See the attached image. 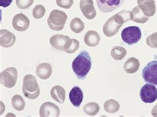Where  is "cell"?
<instances>
[{"label": "cell", "mask_w": 157, "mask_h": 117, "mask_svg": "<svg viewBox=\"0 0 157 117\" xmlns=\"http://www.w3.org/2000/svg\"><path fill=\"white\" fill-rule=\"evenodd\" d=\"M12 25L16 31L23 32L26 31L29 27L30 21L26 15L23 13H18L13 18Z\"/></svg>", "instance_id": "11"}, {"label": "cell", "mask_w": 157, "mask_h": 117, "mask_svg": "<svg viewBox=\"0 0 157 117\" xmlns=\"http://www.w3.org/2000/svg\"><path fill=\"white\" fill-rule=\"evenodd\" d=\"M120 108V104L115 100L109 99L104 103V109L108 113H115Z\"/></svg>", "instance_id": "22"}, {"label": "cell", "mask_w": 157, "mask_h": 117, "mask_svg": "<svg viewBox=\"0 0 157 117\" xmlns=\"http://www.w3.org/2000/svg\"><path fill=\"white\" fill-rule=\"evenodd\" d=\"M144 81L157 86V60L149 62L143 70Z\"/></svg>", "instance_id": "6"}, {"label": "cell", "mask_w": 157, "mask_h": 117, "mask_svg": "<svg viewBox=\"0 0 157 117\" xmlns=\"http://www.w3.org/2000/svg\"><path fill=\"white\" fill-rule=\"evenodd\" d=\"M51 97L54 100L60 104L64 103L66 99V91L63 87L56 85L51 91Z\"/></svg>", "instance_id": "20"}, {"label": "cell", "mask_w": 157, "mask_h": 117, "mask_svg": "<svg viewBox=\"0 0 157 117\" xmlns=\"http://www.w3.org/2000/svg\"><path fill=\"white\" fill-rule=\"evenodd\" d=\"M80 7L82 14L88 19H93L96 16V10L93 0H81Z\"/></svg>", "instance_id": "12"}, {"label": "cell", "mask_w": 157, "mask_h": 117, "mask_svg": "<svg viewBox=\"0 0 157 117\" xmlns=\"http://www.w3.org/2000/svg\"><path fill=\"white\" fill-rule=\"evenodd\" d=\"M122 26V25L119 24L117 21L114 16H112L107 19L106 23L104 24L103 27V32L107 37H111L117 34Z\"/></svg>", "instance_id": "10"}, {"label": "cell", "mask_w": 157, "mask_h": 117, "mask_svg": "<svg viewBox=\"0 0 157 117\" xmlns=\"http://www.w3.org/2000/svg\"><path fill=\"white\" fill-rule=\"evenodd\" d=\"M52 72L51 66L48 63H42L37 66L36 74L41 79H47L51 77Z\"/></svg>", "instance_id": "18"}, {"label": "cell", "mask_w": 157, "mask_h": 117, "mask_svg": "<svg viewBox=\"0 0 157 117\" xmlns=\"http://www.w3.org/2000/svg\"><path fill=\"white\" fill-rule=\"evenodd\" d=\"M34 2V0H16V5L21 9H28Z\"/></svg>", "instance_id": "30"}, {"label": "cell", "mask_w": 157, "mask_h": 117, "mask_svg": "<svg viewBox=\"0 0 157 117\" xmlns=\"http://www.w3.org/2000/svg\"><path fill=\"white\" fill-rule=\"evenodd\" d=\"M151 114L153 116H157V104H156V105L152 108Z\"/></svg>", "instance_id": "34"}, {"label": "cell", "mask_w": 157, "mask_h": 117, "mask_svg": "<svg viewBox=\"0 0 157 117\" xmlns=\"http://www.w3.org/2000/svg\"><path fill=\"white\" fill-rule=\"evenodd\" d=\"M68 16L64 12L54 9L51 12L47 19L48 25L51 29L55 31H60L64 27Z\"/></svg>", "instance_id": "3"}, {"label": "cell", "mask_w": 157, "mask_h": 117, "mask_svg": "<svg viewBox=\"0 0 157 117\" xmlns=\"http://www.w3.org/2000/svg\"><path fill=\"white\" fill-rule=\"evenodd\" d=\"M11 104L15 109L18 111H23L25 107V102L21 96L19 95H15L12 97Z\"/></svg>", "instance_id": "25"}, {"label": "cell", "mask_w": 157, "mask_h": 117, "mask_svg": "<svg viewBox=\"0 0 157 117\" xmlns=\"http://www.w3.org/2000/svg\"><path fill=\"white\" fill-rule=\"evenodd\" d=\"M80 47L79 41L76 39H72L71 44H70L69 48L65 52L68 54H72L75 52Z\"/></svg>", "instance_id": "31"}, {"label": "cell", "mask_w": 157, "mask_h": 117, "mask_svg": "<svg viewBox=\"0 0 157 117\" xmlns=\"http://www.w3.org/2000/svg\"><path fill=\"white\" fill-rule=\"evenodd\" d=\"M140 67V62L138 59L135 58H130L124 64V70L127 74H132L137 72Z\"/></svg>", "instance_id": "21"}, {"label": "cell", "mask_w": 157, "mask_h": 117, "mask_svg": "<svg viewBox=\"0 0 157 117\" xmlns=\"http://www.w3.org/2000/svg\"><path fill=\"white\" fill-rule=\"evenodd\" d=\"M138 6L143 13L148 17L153 16L156 13L155 0H137Z\"/></svg>", "instance_id": "14"}, {"label": "cell", "mask_w": 157, "mask_h": 117, "mask_svg": "<svg viewBox=\"0 0 157 117\" xmlns=\"http://www.w3.org/2000/svg\"><path fill=\"white\" fill-rule=\"evenodd\" d=\"M13 0H0V6L3 7H7L11 5Z\"/></svg>", "instance_id": "33"}, {"label": "cell", "mask_w": 157, "mask_h": 117, "mask_svg": "<svg viewBox=\"0 0 157 117\" xmlns=\"http://www.w3.org/2000/svg\"><path fill=\"white\" fill-rule=\"evenodd\" d=\"M39 115L40 116H59L60 108L52 103H44L40 108Z\"/></svg>", "instance_id": "13"}, {"label": "cell", "mask_w": 157, "mask_h": 117, "mask_svg": "<svg viewBox=\"0 0 157 117\" xmlns=\"http://www.w3.org/2000/svg\"><path fill=\"white\" fill-rule=\"evenodd\" d=\"M23 93L25 96L29 99H35L40 95V88L35 77L28 74L23 78Z\"/></svg>", "instance_id": "2"}, {"label": "cell", "mask_w": 157, "mask_h": 117, "mask_svg": "<svg viewBox=\"0 0 157 117\" xmlns=\"http://www.w3.org/2000/svg\"><path fill=\"white\" fill-rule=\"evenodd\" d=\"M125 0H96L97 5L103 13H110L121 7Z\"/></svg>", "instance_id": "9"}, {"label": "cell", "mask_w": 157, "mask_h": 117, "mask_svg": "<svg viewBox=\"0 0 157 117\" xmlns=\"http://www.w3.org/2000/svg\"><path fill=\"white\" fill-rule=\"evenodd\" d=\"M130 15L131 20L137 23H145L149 19V17L144 14L139 6H136L133 8L131 12Z\"/></svg>", "instance_id": "17"}, {"label": "cell", "mask_w": 157, "mask_h": 117, "mask_svg": "<svg viewBox=\"0 0 157 117\" xmlns=\"http://www.w3.org/2000/svg\"><path fill=\"white\" fill-rule=\"evenodd\" d=\"M84 111L89 116L96 115L100 111V106L96 103H89L84 107Z\"/></svg>", "instance_id": "26"}, {"label": "cell", "mask_w": 157, "mask_h": 117, "mask_svg": "<svg viewBox=\"0 0 157 117\" xmlns=\"http://www.w3.org/2000/svg\"><path fill=\"white\" fill-rule=\"evenodd\" d=\"M45 12H46V10L43 5H37L33 10V16L35 19H39L44 16Z\"/></svg>", "instance_id": "28"}, {"label": "cell", "mask_w": 157, "mask_h": 117, "mask_svg": "<svg viewBox=\"0 0 157 117\" xmlns=\"http://www.w3.org/2000/svg\"><path fill=\"white\" fill-rule=\"evenodd\" d=\"M69 99L74 107H80L84 99L83 91L79 87H74L70 91Z\"/></svg>", "instance_id": "16"}, {"label": "cell", "mask_w": 157, "mask_h": 117, "mask_svg": "<svg viewBox=\"0 0 157 117\" xmlns=\"http://www.w3.org/2000/svg\"><path fill=\"white\" fill-rule=\"evenodd\" d=\"M71 40L68 36L58 34L50 39V44L54 48L66 51L71 44Z\"/></svg>", "instance_id": "8"}, {"label": "cell", "mask_w": 157, "mask_h": 117, "mask_svg": "<svg viewBox=\"0 0 157 117\" xmlns=\"http://www.w3.org/2000/svg\"><path fill=\"white\" fill-rule=\"evenodd\" d=\"M57 6L64 8V9H70L74 3V0H56Z\"/></svg>", "instance_id": "32"}, {"label": "cell", "mask_w": 157, "mask_h": 117, "mask_svg": "<svg viewBox=\"0 0 157 117\" xmlns=\"http://www.w3.org/2000/svg\"><path fill=\"white\" fill-rule=\"evenodd\" d=\"M16 40L14 34L6 29L0 31V44L3 48H10L13 46Z\"/></svg>", "instance_id": "15"}, {"label": "cell", "mask_w": 157, "mask_h": 117, "mask_svg": "<svg viewBox=\"0 0 157 117\" xmlns=\"http://www.w3.org/2000/svg\"><path fill=\"white\" fill-rule=\"evenodd\" d=\"M140 97L141 101L145 103H154L157 99V89L152 84L147 83L140 89Z\"/></svg>", "instance_id": "7"}, {"label": "cell", "mask_w": 157, "mask_h": 117, "mask_svg": "<svg viewBox=\"0 0 157 117\" xmlns=\"http://www.w3.org/2000/svg\"><path fill=\"white\" fill-rule=\"evenodd\" d=\"M127 54V51L122 47H115L111 51V56L115 60H123Z\"/></svg>", "instance_id": "23"}, {"label": "cell", "mask_w": 157, "mask_h": 117, "mask_svg": "<svg viewBox=\"0 0 157 117\" xmlns=\"http://www.w3.org/2000/svg\"><path fill=\"white\" fill-rule=\"evenodd\" d=\"M146 43L148 47L152 48H157V32L148 36Z\"/></svg>", "instance_id": "29"}, {"label": "cell", "mask_w": 157, "mask_h": 117, "mask_svg": "<svg viewBox=\"0 0 157 117\" xmlns=\"http://www.w3.org/2000/svg\"><path fill=\"white\" fill-rule=\"evenodd\" d=\"M72 67L76 77L84 79L92 67V58L89 53L86 51L81 52L72 62Z\"/></svg>", "instance_id": "1"}, {"label": "cell", "mask_w": 157, "mask_h": 117, "mask_svg": "<svg viewBox=\"0 0 157 117\" xmlns=\"http://www.w3.org/2000/svg\"><path fill=\"white\" fill-rule=\"evenodd\" d=\"M18 73L16 68L10 67L4 70L0 74V81L7 88H12L17 83Z\"/></svg>", "instance_id": "5"}, {"label": "cell", "mask_w": 157, "mask_h": 117, "mask_svg": "<svg viewBox=\"0 0 157 117\" xmlns=\"http://www.w3.org/2000/svg\"><path fill=\"white\" fill-rule=\"evenodd\" d=\"M70 27L72 32L75 33H80L84 29V23L80 18L76 17L71 21Z\"/></svg>", "instance_id": "24"}, {"label": "cell", "mask_w": 157, "mask_h": 117, "mask_svg": "<svg viewBox=\"0 0 157 117\" xmlns=\"http://www.w3.org/2000/svg\"><path fill=\"white\" fill-rule=\"evenodd\" d=\"M131 11L127 10H123L121 12H119L116 15H113L115 19L121 25H123L131 20Z\"/></svg>", "instance_id": "27"}, {"label": "cell", "mask_w": 157, "mask_h": 117, "mask_svg": "<svg viewBox=\"0 0 157 117\" xmlns=\"http://www.w3.org/2000/svg\"><path fill=\"white\" fill-rule=\"evenodd\" d=\"M100 42V36L95 31H90L84 35V43L90 47H95L99 44Z\"/></svg>", "instance_id": "19"}, {"label": "cell", "mask_w": 157, "mask_h": 117, "mask_svg": "<svg viewBox=\"0 0 157 117\" xmlns=\"http://www.w3.org/2000/svg\"><path fill=\"white\" fill-rule=\"evenodd\" d=\"M142 33L139 27L131 26L124 28L121 32V38L128 45H133L141 39Z\"/></svg>", "instance_id": "4"}]
</instances>
